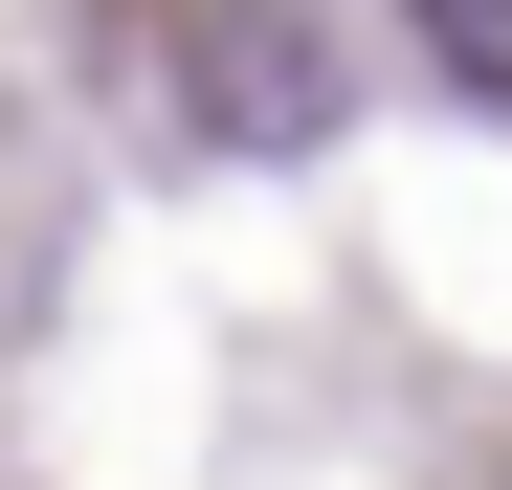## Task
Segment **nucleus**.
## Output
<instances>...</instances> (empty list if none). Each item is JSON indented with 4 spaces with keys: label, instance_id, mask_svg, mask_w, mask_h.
I'll use <instances>...</instances> for the list:
<instances>
[{
    "label": "nucleus",
    "instance_id": "f257e3e1",
    "mask_svg": "<svg viewBox=\"0 0 512 490\" xmlns=\"http://www.w3.org/2000/svg\"><path fill=\"white\" fill-rule=\"evenodd\" d=\"M223 112H245V156H290V134H334V67L290 23H223Z\"/></svg>",
    "mask_w": 512,
    "mask_h": 490
},
{
    "label": "nucleus",
    "instance_id": "f03ea898",
    "mask_svg": "<svg viewBox=\"0 0 512 490\" xmlns=\"http://www.w3.org/2000/svg\"><path fill=\"white\" fill-rule=\"evenodd\" d=\"M423 45H446V67H468V90L512 112V0H423Z\"/></svg>",
    "mask_w": 512,
    "mask_h": 490
}]
</instances>
